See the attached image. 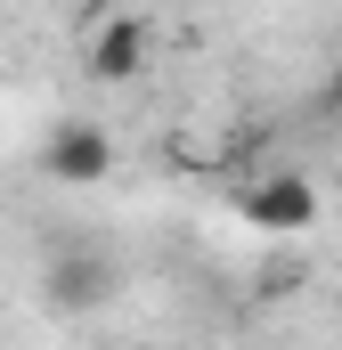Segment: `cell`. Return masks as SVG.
Segmentation results:
<instances>
[{
	"instance_id": "obj_1",
	"label": "cell",
	"mask_w": 342,
	"mask_h": 350,
	"mask_svg": "<svg viewBox=\"0 0 342 350\" xmlns=\"http://www.w3.org/2000/svg\"><path fill=\"white\" fill-rule=\"evenodd\" d=\"M237 220H253L261 237H302L318 220V187L302 172H261L237 187Z\"/></svg>"
},
{
	"instance_id": "obj_2",
	"label": "cell",
	"mask_w": 342,
	"mask_h": 350,
	"mask_svg": "<svg viewBox=\"0 0 342 350\" xmlns=\"http://www.w3.org/2000/svg\"><path fill=\"white\" fill-rule=\"evenodd\" d=\"M41 172L57 179V187H106V172H114V131L90 122V114L57 122V131L41 139Z\"/></svg>"
},
{
	"instance_id": "obj_3",
	"label": "cell",
	"mask_w": 342,
	"mask_h": 350,
	"mask_svg": "<svg viewBox=\"0 0 342 350\" xmlns=\"http://www.w3.org/2000/svg\"><path fill=\"white\" fill-rule=\"evenodd\" d=\"M147 57H155V25H147V16H131V8L98 16V33H90V49H82V66H90L106 90L139 82V74H147Z\"/></svg>"
},
{
	"instance_id": "obj_4",
	"label": "cell",
	"mask_w": 342,
	"mask_h": 350,
	"mask_svg": "<svg viewBox=\"0 0 342 350\" xmlns=\"http://www.w3.org/2000/svg\"><path fill=\"white\" fill-rule=\"evenodd\" d=\"M41 293H49V310H106L114 301V261L98 245H74L41 269Z\"/></svg>"
},
{
	"instance_id": "obj_5",
	"label": "cell",
	"mask_w": 342,
	"mask_h": 350,
	"mask_svg": "<svg viewBox=\"0 0 342 350\" xmlns=\"http://www.w3.org/2000/svg\"><path fill=\"white\" fill-rule=\"evenodd\" d=\"M318 106H326V114H334V122H342V66H334V74H326V90H318Z\"/></svg>"
}]
</instances>
